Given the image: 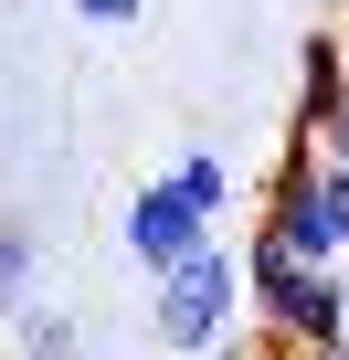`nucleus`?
Returning a JSON list of instances; mask_svg holds the SVG:
<instances>
[{
    "label": "nucleus",
    "instance_id": "obj_1",
    "mask_svg": "<svg viewBox=\"0 0 349 360\" xmlns=\"http://www.w3.org/2000/svg\"><path fill=\"white\" fill-rule=\"evenodd\" d=\"M159 297H148V328H159V349H180V360H212L254 307H244V255L212 233V244H191L180 265H159L148 276Z\"/></svg>",
    "mask_w": 349,
    "mask_h": 360
},
{
    "label": "nucleus",
    "instance_id": "obj_2",
    "mask_svg": "<svg viewBox=\"0 0 349 360\" xmlns=\"http://www.w3.org/2000/svg\"><path fill=\"white\" fill-rule=\"evenodd\" d=\"M191 244H212V212L180 191V180H138V191H127V255L159 276V265H180Z\"/></svg>",
    "mask_w": 349,
    "mask_h": 360
},
{
    "label": "nucleus",
    "instance_id": "obj_3",
    "mask_svg": "<svg viewBox=\"0 0 349 360\" xmlns=\"http://www.w3.org/2000/svg\"><path fill=\"white\" fill-rule=\"evenodd\" d=\"M338 85H349V22H317L307 53H296V138H317V117L338 106Z\"/></svg>",
    "mask_w": 349,
    "mask_h": 360
},
{
    "label": "nucleus",
    "instance_id": "obj_4",
    "mask_svg": "<svg viewBox=\"0 0 349 360\" xmlns=\"http://www.w3.org/2000/svg\"><path fill=\"white\" fill-rule=\"evenodd\" d=\"M11 349H22V360H74V318L22 297V307H11Z\"/></svg>",
    "mask_w": 349,
    "mask_h": 360
},
{
    "label": "nucleus",
    "instance_id": "obj_5",
    "mask_svg": "<svg viewBox=\"0 0 349 360\" xmlns=\"http://www.w3.org/2000/svg\"><path fill=\"white\" fill-rule=\"evenodd\" d=\"M169 180H180V191H191V202H202V212L223 223V202H233V169H223L212 148H180V169H169Z\"/></svg>",
    "mask_w": 349,
    "mask_h": 360
},
{
    "label": "nucleus",
    "instance_id": "obj_6",
    "mask_svg": "<svg viewBox=\"0 0 349 360\" xmlns=\"http://www.w3.org/2000/svg\"><path fill=\"white\" fill-rule=\"evenodd\" d=\"M32 265H43V255H32V233H22V223H0V318L32 297Z\"/></svg>",
    "mask_w": 349,
    "mask_h": 360
},
{
    "label": "nucleus",
    "instance_id": "obj_7",
    "mask_svg": "<svg viewBox=\"0 0 349 360\" xmlns=\"http://www.w3.org/2000/svg\"><path fill=\"white\" fill-rule=\"evenodd\" d=\"M74 11H85V22H106V32H117V22H138V0H74Z\"/></svg>",
    "mask_w": 349,
    "mask_h": 360
}]
</instances>
